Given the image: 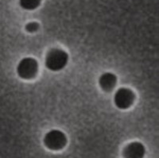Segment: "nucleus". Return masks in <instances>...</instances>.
Wrapping results in <instances>:
<instances>
[{
	"mask_svg": "<svg viewBox=\"0 0 159 158\" xmlns=\"http://www.w3.org/2000/svg\"><path fill=\"white\" fill-rule=\"evenodd\" d=\"M67 52L59 49H52L47 54L45 60V65L51 71H59L65 67L68 63Z\"/></svg>",
	"mask_w": 159,
	"mask_h": 158,
	"instance_id": "obj_1",
	"label": "nucleus"
},
{
	"mask_svg": "<svg viewBox=\"0 0 159 158\" xmlns=\"http://www.w3.org/2000/svg\"><path fill=\"white\" fill-rule=\"evenodd\" d=\"M67 142L65 133L58 129H52L48 132L44 138L45 146L52 150L61 149Z\"/></svg>",
	"mask_w": 159,
	"mask_h": 158,
	"instance_id": "obj_2",
	"label": "nucleus"
},
{
	"mask_svg": "<svg viewBox=\"0 0 159 158\" xmlns=\"http://www.w3.org/2000/svg\"><path fill=\"white\" fill-rule=\"evenodd\" d=\"M38 65L36 60L31 57L22 59L17 67V72L20 77L23 79H31L38 72Z\"/></svg>",
	"mask_w": 159,
	"mask_h": 158,
	"instance_id": "obj_3",
	"label": "nucleus"
},
{
	"mask_svg": "<svg viewBox=\"0 0 159 158\" xmlns=\"http://www.w3.org/2000/svg\"><path fill=\"white\" fill-rule=\"evenodd\" d=\"M115 103L119 109H127L134 100V94L128 88H119L115 95Z\"/></svg>",
	"mask_w": 159,
	"mask_h": 158,
	"instance_id": "obj_4",
	"label": "nucleus"
},
{
	"mask_svg": "<svg viewBox=\"0 0 159 158\" xmlns=\"http://www.w3.org/2000/svg\"><path fill=\"white\" fill-rule=\"evenodd\" d=\"M123 154L125 158H143L145 155V147L139 142H132L125 148Z\"/></svg>",
	"mask_w": 159,
	"mask_h": 158,
	"instance_id": "obj_5",
	"label": "nucleus"
},
{
	"mask_svg": "<svg viewBox=\"0 0 159 158\" xmlns=\"http://www.w3.org/2000/svg\"><path fill=\"white\" fill-rule=\"evenodd\" d=\"M116 75L111 72H105L99 77V86L104 91H110L116 85Z\"/></svg>",
	"mask_w": 159,
	"mask_h": 158,
	"instance_id": "obj_6",
	"label": "nucleus"
},
{
	"mask_svg": "<svg viewBox=\"0 0 159 158\" xmlns=\"http://www.w3.org/2000/svg\"><path fill=\"white\" fill-rule=\"evenodd\" d=\"M41 1L42 0H19V3L23 9L34 10L40 5Z\"/></svg>",
	"mask_w": 159,
	"mask_h": 158,
	"instance_id": "obj_7",
	"label": "nucleus"
},
{
	"mask_svg": "<svg viewBox=\"0 0 159 158\" xmlns=\"http://www.w3.org/2000/svg\"><path fill=\"white\" fill-rule=\"evenodd\" d=\"M38 27H39V25H38L37 22H30V23H28L27 25H25V29H26L28 32L33 33L38 30Z\"/></svg>",
	"mask_w": 159,
	"mask_h": 158,
	"instance_id": "obj_8",
	"label": "nucleus"
}]
</instances>
